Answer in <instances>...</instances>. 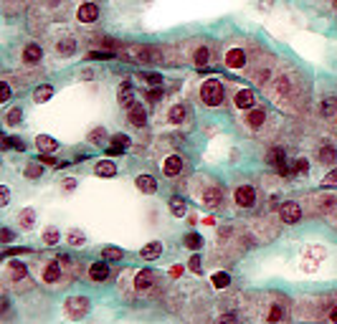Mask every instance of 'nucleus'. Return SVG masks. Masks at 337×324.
Returning a JSON list of instances; mask_svg holds the SVG:
<instances>
[{"label":"nucleus","mask_w":337,"mask_h":324,"mask_svg":"<svg viewBox=\"0 0 337 324\" xmlns=\"http://www.w3.org/2000/svg\"><path fill=\"white\" fill-rule=\"evenodd\" d=\"M160 254H162V243H160V241H152V243H147V246L139 251V256L145 261H155Z\"/></svg>","instance_id":"obj_15"},{"label":"nucleus","mask_w":337,"mask_h":324,"mask_svg":"<svg viewBox=\"0 0 337 324\" xmlns=\"http://www.w3.org/2000/svg\"><path fill=\"white\" fill-rule=\"evenodd\" d=\"M64 188H66V190H74V188H76V180H74V178L64 180Z\"/></svg>","instance_id":"obj_53"},{"label":"nucleus","mask_w":337,"mask_h":324,"mask_svg":"<svg viewBox=\"0 0 337 324\" xmlns=\"http://www.w3.org/2000/svg\"><path fill=\"white\" fill-rule=\"evenodd\" d=\"M201 99H203L205 107H218V104L223 102V84L215 81V79L205 81L203 89H201Z\"/></svg>","instance_id":"obj_1"},{"label":"nucleus","mask_w":337,"mask_h":324,"mask_svg":"<svg viewBox=\"0 0 337 324\" xmlns=\"http://www.w3.org/2000/svg\"><path fill=\"white\" fill-rule=\"evenodd\" d=\"M43 175V165H41V160H36V162H31L28 167H26V178H41Z\"/></svg>","instance_id":"obj_33"},{"label":"nucleus","mask_w":337,"mask_h":324,"mask_svg":"<svg viewBox=\"0 0 337 324\" xmlns=\"http://www.w3.org/2000/svg\"><path fill=\"white\" fill-rule=\"evenodd\" d=\"M228 284H231V276H228V273H223V271L213 273V286H215V289H226Z\"/></svg>","instance_id":"obj_34"},{"label":"nucleus","mask_w":337,"mask_h":324,"mask_svg":"<svg viewBox=\"0 0 337 324\" xmlns=\"http://www.w3.org/2000/svg\"><path fill=\"white\" fill-rule=\"evenodd\" d=\"M122 248H114V246H109V248H104L102 251V259L104 261H122Z\"/></svg>","instance_id":"obj_31"},{"label":"nucleus","mask_w":337,"mask_h":324,"mask_svg":"<svg viewBox=\"0 0 337 324\" xmlns=\"http://www.w3.org/2000/svg\"><path fill=\"white\" fill-rule=\"evenodd\" d=\"M74 51H76V41L74 38H64V41L56 43V54H61V56H71Z\"/></svg>","instance_id":"obj_24"},{"label":"nucleus","mask_w":337,"mask_h":324,"mask_svg":"<svg viewBox=\"0 0 337 324\" xmlns=\"http://www.w3.org/2000/svg\"><path fill=\"white\" fill-rule=\"evenodd\" d=\"M236 203H238L241 208H251V205L256 203V193H254V188H251V185H241V188H236Z\"/></svg>","instance_id":"obj_5"},{"label":"nucleus","mask_w":337,"mask_h":324,"mask_svg":"<svg viewBox=\"0 0 337 324\" xmlns=\"http://www.w3.org/2000/svg\"><path fill=\"white\" fill-rule=\"evenodd\" d=\"M130 147V137L127 134H114L112 137V144L107 147V155H119V152H125Z\"/></svg>","instance_id":"obj_9"},{"label":"nucleus","mask_w":337,"mask_h":324,"mask_svg":"<svg viewBox=\"0 0 337 324\" xmlns=\"http://www.w3.org/2000/svg\"><path fill=\"white\" fill-rule=\"evenodd\" d=\"M8 200H10V190L3 185V188H0V205H8Z\"/></svg>","instance_id":"obj_49"},{"label":"nucleus","mask_w":337,"mask_h":324,"mask_svg":"<svg viewBox=\"0 0 337 324\" xmlns=\"http://www.w3.org/2000/svg\"><path fill=\"white\" fill-rule=\"evenodd\" d=\"M254 102H256V96H254L251 89H241V91L236 94V107H238V109H251Z\"/></svg>","instance_id":"obj_13"},{"label":"nucleus","mask_w":337,"mask_h":324,"mask_svg":"<svg viewBox=\"0 0 337 324\" xmlns=\"http://www.w3.org/2000/svg\"><path fill=\"white\" fill-rule=\"evenodd\" d=\"M20 119H23V112H20V109H13V112L8 114V124H20Z\"/></svg>","instance_id":"obj_44"},{"label":"nucleus","mask_w":337,"mask_h":324,"mask_svg":"<svg viewBox=\"0 0 337 324\" xmlns=\"http://www.w3.org/2000/svg\"><path fill=\"white\" fill-rule=\"evenodd\" d=\"M322 185H327V188H335V185H337V167L332 170V172H327V175H325Z\"/></svg>","instance_id":"obj_41"},{"label":"nucleus","mask_w":337,"mask_h":324,"mask_svg":"<svg viewBox=\"0 0 337 324\" xmlns=\"http://www.w3.org/2000/svg\"><path fill=\"white\" fill-rule=\"evenodd\" d=\"M330 319H332V322H337V307L332 309V312H330Z\"/></svg>","instance_id":"obj_54"},{"label":"nucleus","mask_w":337,"mask_h":324,"mask_svg":"<svg viewBox=\"0 0 337 324\" xmlns=\"http://www.w3.org/2000/svg\"><path fill=\"white\" fill-rule=\"evenodd\" d=\"M107 137V132H104V127H97V130L89 132V142H94V144H102V139Z\"/></svg>","instance_id":"obj_38"},{"label":"nucleus","mask_w":337,"mask_h":324,"mask_svg":"<svg viewBox=\"0 0 337 324\" xmlns=\"http://www.w3.org/2000/svg\"><path fill=\"white\" fill-rule=\"evenodd\" d=\"M127 61H132V64H145V61H152V51L150 48H145V46H125L122 51H119Z\"/></svg>","instance_id":"obj_2"},{"label":"nucleus","mask_w":337,"mask_h":324,"mask_svg":"<svg viewBox=\"0 0 337 324\" xmlns=\"http://www.w3.org/2000/svg\"><path fill=\"white\" fill-rule=\"evenodd\" d=\"M3 147H5V149H10V147H13V149H20V152L26 149V144H23L18 137H8V139L3 142Z\"/></svg>","instance_id":"obj_37"},{"label":"nucleus","mask_w":337,"mask_h":324,"mask_svg":"<svg viewBox=\"0 0 337 324\" xmlns=\"http://www.w3.org/2000/svg\"><path fill=\"white\" fill-rule=\"evenodd\" d=\"M142 79L150 81L152 86H160V84H162V76H160V73H142Z\"/></svg>","instance_id":"obj_43"},{"label":"nucleus","mask_w":337,"mask_h":324,"mask_svg":"<svg viewBox=\"0 0 337 324\" xmlns=\"http://www.w3.org/2000/svg\"><path fill=\"white\" fill-rule=\"evenodd\" d=\"M264 119H267L264 109H254V112L249 114V119H246V122H249V127H251V130H259V127L264 124Z\"/></svg>","instance_id":"obj_25"},{"label":"nucleus","mask_w":337,"mask_h":324,"mask_svg":"<svg viewBox=\"0 0 337 324\" xmlns=\"http://www.w3.org/2000/svg\"><path fill=\"white\" fill-rule=\"evenodd\" d=\"M193 59H196V64H198V66H205V64H208V59H210V54H208V48H205V46H201V48L196 51V56H193Z\"/></svg>","instance_id":"obj_39"},{"label":"nucleus","mask_w":337,"mask_h":324,"mask_svg":"<svg viewBox=\"0 0 337 324\" xmlns=\"http://www.w3.org/2000/svg\"><path fill=\"white\" fill-rule=\"evenodd\" d=\"M307 170H309V162H307V160H297V162H294V172L302 175V172H307Z\"/></svg>","instance_id":"obj_47"},{"label":"nucleus","mask_w":337,"mask_h":324,"mask_svg":"<svg viewBox=\"0 0 337 324\" xmlns=\"http://www.w3.org/2000/svg\"><path fill=\"white\" fill-rule=\"evenodd\" d=\"M0 238H3V243H10V241H13V233H10L8 228H3V231H0Z\"/></svg>","instance_id":"obj_51"},{"label":"nucleus","mask_w":337,"mask_h":324,"mask_svg":"<svg viewBox=\"0 0 337 324\" xmlns=\"http://www.w3.org/2000/svg\"><path fill=\"white\" fill-rule=\"evenodd\" d=\"M66 312L71 319H81L89 312V299L86 296H71L66 302Z\"/></svg>","instance_id":"obj_3"},{"label":"nucleus","mask_w":337,"mask_h":324,"mask_svg":"<svg viewBox=\"0 0 337 324\" xmlns=\"http://www.w3.org/2000/svg\"><path fill=\"white\" fill-rule=\"evenodd\" d=\"M84 3H89V0H84Z\"/></svg>","instance_id":"obj_55"},{"label":"nucleus","mask_w":337,"mask_h":324,"mask_svg":"<svg viewBox=\"0 0 337 324\" xmlns=\"http://www.w3.org/2000/svg\"><path fill=\"white\" fill-rule=\"evenodd\" d=\"M281 317H284L281 307H279V304H274V307H271V312H269V322H279Z\"/></svg>","instance_id":"obj_42"},{"label":"nucleus","mask_w":337,"mask_h":324,"mask_svg":"<svg viewBox=\"0 0 337 324\" xmlns=\"http://www.w3.org/2000/svg\"><path fill=\"white\" fill-rule=\"evenodd\" d=\"M59 241H61V236H59L56 228H46V231H43V243H46V246H56Z\"/></svg>","instance_id":"obj_30"},{"label":"nucleus","mask_w":337,"mask_h":324,"mask_svg":"<svg viewBox=\"0 0 337 324\" xmlns=\"http://www.w3.org/2000/svg\"><path fill=\"white\" fill-rule=\"evenodd\" d=\"M335 107H337V99H335V96H327V99H322V107H320V112H322L325 117H330V114L335 112Z\"/></svg>","instance_id":"obj_35"},{"label":"nucleus","mask_w":337,"mask_h":324,"mask_svg":"<svg viewBox=\"0 0 337 324\" xmlns=\"http://www.w3.org/2000/svg\"><path fill=\"white\" fill-rule=\"evenodd\" d=\"M59 279H61V266H59V263H49L46 271H43V281H46V284H54V281H59Z\"/></svg>","instance_id":"obj_23"},{"label":"nucleus","mask_w":337,"mask_h":324,"mask_svg":"<svg viewBox=\"0 0 337 324\" xmlns=\"http://www.w3.org/2000/svg\"><path fill=\"white\" fill-rule=\"evenodd\" d=\"M127 119H130L132 127H145V122H147V112H145V107H142V104H132L130 112H127Z\"/></svg>","instance_id":"obj_6"},{"label":"nucleus","mask_w":337,"mask_h":324,"mask_svg":"<svg viewBox=\"0 0 337 324\" xmlns=\"http://www.w3.org/2000/svg\"><path fill=\"white\" fill-rule=\"evenodd\" d=\"M10 99V86L8 81H0V102H8Z\"/></svg>","instance_id":"obj_45"},{"label":"nucleus","mask_w":337,"mask_h":324,"mask_svg":"<svg viewBox=\"0 0 337 324\" xmlns=\"http://www.w3.org/2000/svg\"><path fill=\"white\" fill-rule=\"evenodd\" d=\"M99 178H114L117 175V165L114 162H109V160H102L99 165H97V170H94Z\"/></svg>","instance_id":"obj_19"},{"label":"nucleus","mask_w":337,"mask_h":324,"mask_svg":"<svg viewBox=\"0 0 337 324\" xmlns=\"http://www.w3.org/2000/svg\"><path fill=\"white\" fill-rule=\"evenodd\" d=\"M180 170H183V160H180L178 155H173V157H167V160H165V175H170V178H173V175H178Z\"/></svg>","instance_id":"obj_21"},{"label":"nucleus","mask_w":337,"mask_h":324,"mask_svg":"<svg viewBox=\"0 0 337 324\" xmlns=\"http://www.w3.org/2000/svg\"><path fill=\"white\" fill-rule=\"evenodd\" d=\"M33 218H36V215H33L31 208L23 210V213H20V223H23V228H33Z\"/></svg>","instance_id":"obj_40"},{"label":"nucleus","mask_w":337,"mask_h":324,"mask_svg":"<svg viewBox=\"0 0 337 324\" xmlns=\"http://www.w3.org/2000/svg\"><path fill=\"white\" fill-rule=\"evenodd\" d=\"M160 96H162V89H152V91L147 94V99H152V102H155V99H160Z\"/></svg>","instance_id":"obj_52"},{"label":"nucleus","mask_w":337,"mask_h":324,"mask_svg":"<svg viewBox=\"0 0 337 324\" xmlns=\"http://www.w3.org/2000/svg\"><path fill=\"white\" fill-rule=\"evenodd\" d=\"M89 59H112V54L109 51H91Z\"/></svg>","instance_id":"obj_50"},{"label":"nucleus","mask_w":337,"mask_h":324,"mask_svg":"<svg viewBox=\"0 0 337 324\" xmlns=\"http://www.w3.org/2000/svg\"><path fill=\"white\" fill-rule=\"evenodd\" d=\"M276 91H279V94H286V91H289V79H286V76H281V79H279Z\"/></svg>","instance_id":"obj_46"},{"label":"nucleus","mask_w":337,"mask_h":324,"mask_svg":"<svg viewBox=\"0 0 337 324\" xmlns=\"http://www.w3.org/2000/svg\"><path fill=\"white\" fill-rule=\"evenodd\" d=\"M201 200H203V205H205V208H215V205H221L223 193H221L218 188H208V190H203Z\"/></svg>","instance_id":"obj_11"},{"label":"nucleus","mask_w":337,"mask_h":324,"mask_svg":"<svg viewBox=\"0 0 337 324\" xmlns=\"http://www.w3.org/2000/svg\"><path fill=\"white\" fill-rule=\"evenodd\" d=\"M267 160H269V165L279 167V172H286V167H284V149H281V147H274Z\"/></svg>","instance_id":"obj_20"},{"label":"nucleus","mask_w":337,"mask_h":324,"mask_svg":"<svg viewBox=\"0 0 337 324\" xmlns=\"http://www.w3.org/2000/svg\"><path fill=\"white\" fill-rule=\"evenodd\" d=\"M117 96H119V104H122L125 109H130V107L135 104V96H132V84H130V81H125V84L119 86V94H117Z\"/></svg>","instance_id":"obj_14"},{"label":"nucleus","mask_w":337,"mask_h":324,"mask_svg":"<svg viewBox=\"0 0 337 324\" xmlns=\"http://www.w3.org/2000/svg\"><path fill=\"white\" fill-rule=\"evenodd\" d=\"M183 119H185V107H183V104H175V107L170 109V122H173V124H180Z\"/></svg>","instance_id":"obj_29"},{"label":"nucleus","mask_w":337,"mask_h":324,"mask_svg":"<svg viewBox=\"0 0 337 324\" xmlns=\"http://www.w3.org/2000/svg\"><path fill=\"white\" fill-rule=\"evenodd\" d=\"M244 64H246V54H244V48H231V51L226 54V66H231V68H241Z\"/></svg>","instance_id":"obj_12"},{"label":"nucleus","mask_w":337,"mask_h":324,"mask_svg":"<svg viewBox=\"0 0 337 324\" xmlns=\"http://www.w3.org/2000/svg\"><path fill=\"white\" fill-rule=\"evenodd\" d=\"M36 144H38L41 152H56L59 149V142L54 137H49V134H38L36 137Z\"/></svg>","instance_id":"obj_16"},{"label":"nucleus","mask_w":337,"mask_h":324,"mask_svg":"<svg viewBox=\"0 0 337 324\" xmlns=\"http://www.w3.org/2000/svg\"><path fill=\"white\" fill-rule=\"evenodd\" d=\"M320 160L325 162V165H332L337 160V149L332 147V144H325L322 149H320Z\"/></svg>","instance_id":"obj_26"},{"label":"nucleus","mask_w":337,"mask_h":324,"mask_svg":"<svg viewBox=\"0 0 337 324\" xmlns=\"http://www.w3.org/2000/svg\"><path fill=\"white\" fill-rule=\"evenodd\" d=\"M152 281H155V273H152L150 268H145V271H139V273H137L135 286L142 291V289H150V286H152Z\"/></svg>","instance_id":"obj_18"},{"label":"nucleus","mask_w":337,"mask_h":324,"mask_svg":"<svg viewBox=\"0 0 337 324\" xmlns=\"http://www.w3.org/2000/svg\"><path fill=\"white\" fill-rule=\"evenodd\" d=\"M183 243H185L188 248H193V251H198V248H201V246H203V238H201V236H198V233H188V236L183 238Z\"/></svg>","instance_id":"obj_32"},{"label":"nucleus","mask_w":337,"mask_h":324,"mask_svg":"<svg viewBox=\"0 0 337 324\" xmlns=\"http://www.w3.org/2000/svg\"><path fill=\"white\" fill-rule=\"evenodd\" d=\"M170 213L175 215V218H183L185 213H188V205H185V200L183 197H170Z\"/></svg>","instance_id":"obj_22"},{"label":"nucleus","mask_w":337,"mask_h":324,"mask_svg":"<svg viewBox=\"0 0 337 324\" xmlns=\"http://www.w3.org/2000/svg\"><path fill=\"white\" fill-rule=\"evenodd\" d=\"M188 263H190V271H196V273H201V271H203V266H201L203 261H201V256H193V259L188 261Z\"/></svg>","instance_id":"obj_48"},{"label":"nucleus","mask_w":337,"mask_h":324,"mask_svg":"<svg viewBox=\"0 0 337 324\" xmlns=\"http://www.w3.org/2000/svg\"><path fill=\"white\" fill-rule=\"evenodd\" d=\"M41 59H43V48H41L38 43H28V46L23 48V61H26V64L33 66V64H38Z\"/></svg>","instance_id":"obj_8"},{"label":"nucleus","mask_w":337,"mask_h":324,"mask_svg":"<svg viewBox=\"0 0 337 324\" xmlns=\"http://www.w3.org/2000/svg\"><path fill=\"white\" fill-rule=\"evenodd\" d=\"M23 276H26V263L13 261V263H10V279H13V281H20Z\"/></svg>","instance_id":"obj_28"},{"label":"nucleus","mask_w":337,"mask_h":324,"mask_svg":"<svg viewBox=\"0 0 337 324\" xmlns=\"http://www.w3.org/2000/svg\"><path fill=\"white\" fill-rule=\"evenodd\" d=\"M89 276H91V281H104V279L109 276V263H107V261H97V263H91Z\"/></svg>","instance_id":"obj_10"},{"label":"nucleus","mask_w":337,"mask_h":324,"mask_svg":"<svg viewBox=\"0 0 337 324\" xmlns=\"http://www.w3.org/2000/svg\"><path fill=\"white\" fill-rule=\"evenodd\" d=\"M76 18H79L81 23H94V20L99 18V8H97L94 3H84V5L79 8V13H76Z\"/></svg>","instance_id":"obj_7"},{"label":"nucleus","mask_w":337,"mask_h":324,"mask_svg":"<svg viewBox=\"0 0 337 324\" xmlns=\"http://www.w3.org/2000/svg\"><path fill=\"white\" fill-rule=\"evenodd\" d=\"M135 183H137V188H139L142 193H147V195H152L155 190H157V183H155V178H152V175H139Z\"/></svg>","instance_id":"obj_17"},{"label":"nucleus","mask_w":337,"mask_h":324,"mask_svg":"<svg viewBox=\"0 0 337 324\" xmlns=\"http://www.w3.org/2000/svg\"><path fill=\"white\" fill-rule=\"evenodd\" d=\"M279 215H281V220L284 223H299V218H302V208H299V203H294V200H286L284 205H281V210H279Z\"/></svg>","instance_id":"obj_4"},{"label":"nucleus","mask_w":337,"mask_h":324,"mask_svg":"<svg viewBox=\"0 0 337 324\" xmlns=\"http://www.w3.org/2000/svg\"><path fill=\"white\" fill-rule=\"evenodd\" d=\"M51 96H54V89H51L49 84H46V86H38V89H36V94H33V99H36L38 104H41V102H49Z\"/></svg>","instance_id":"obj_27"},{"label":"nucleus","mask_w":337,"mask_h":324,"mask_svg":"<svg viewBox=\"0 0 337 324\" xmlns=\"http://www.w3.org/2000/svg\"><path fill=\"white\" fill-rule=\"evenodd\" d=\"M84 241H86V236H84L81 231H76V228L68 231V243H71V246H81Z\"/></svg>","instance_id":"obj_36"}]
</instances>
